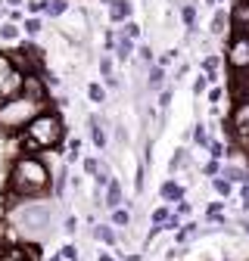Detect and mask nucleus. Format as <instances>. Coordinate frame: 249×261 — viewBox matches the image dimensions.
Returning <instances> with one entry per match:
<instances>
[{
    "instance_id": "1",
    "label": "nucleus",
    "mask_w": 249,
    "mask_h": 261,
    "mask_svg": "<svg viewBox=\"0 0 249 261\" xmlns=\"http://www.w3.org/2000/svg\"><path fill=\"white\" fill-rule=\"evenodd\" d=\"M10 184H13V190H16L19 196H38V193L47 190L50 177H47L44 162L25 155V159H19L16 165H13V177H10Z\"/></svg>"
},
{
    "instance_id": "2",
    "label": "nucleus",
    "mask_w": 249,
    "mask_h": 261,
    "mask_svg": "<svg viewBox=\"0 0 249 261\" xmlns=\"http://www.w3.org/2000/svg\"><path fill=\"white\" fill-rule=\"evenodd\" d=\"M62 137H66V127L62 121L50 112H41L35 121H28V134H25V149L35 152V149H50L56 146Z\"/></svg>"
},
{
    "instance_id": "3",
    "label": "nucleus",
    "mask_w": 249,
    "mask_h": 261,
    "mask_svg": "<svg viewBox=\"0 0 249 261\" xmlns=\"http://www.w3.org/2000/svg\"><path fill=\"white\" fill-rule=\"evenodd\" d=\"M41 115V103L28 100V96H16V100H4L0 106V124L4 127H28V121H35Z\"/></svg>"
},
{
    "instance_id": "4",
    "label": "nucleus",
    "mask_w": 249,
    "mask_h": 261,
    "mask_svg": "<svg viewBox=\"0 0 249 261\" xmlns=\"http://www.w3.org/2000/svg\"><path fill=\"white\" fill-rule=\"evenodd\" d=\"M16 221H19V227H25L28 233L47 237L53 215H50V208H47V205H41V202H31V205H25V208H22V212L16 215Z\"/></svg>"
},
{
    "instance_id": "5",
    "label": "nucleus",
    "mask_w": 249,
    "mask_h": 261,
    "mask_svg": "<svg viewBox=\"0 0 249 261\" xmlns=\"http://www.w3.org/2000/svg\"><path fill=\"white\" fill-rule=\"evenodd\" d=\"M228 62H231V72H240V69H249V35H240L228 44Z\"/></svg>"
},
{
    "instance_id": "6",
    "label": "nucleus",
    "mask_w": 249,
    "mask_h": 261,
    "mask_svg": "<svg viewBox=\"0 0 249 261\" xmlns=\"http://www.w3.org/2000/svg\"><path fill=\"white\" fill-rule=\"evenodd\" d=\"M22 96H28V100H38V103H44V100H47V81L41 78V72H25Z\"/></svg>"
},
{
    "instance_id": "7",
    "label": "nucleus",
    "mask_w": 249,
    "mask_h": 261,
    "mask_svg": "<svg viewBox=\"0 0 249 261\" xmlns=\"http://www.w3.org/2000/svg\"><path fill=\"white\" fill-rule=\"evenodd\" d=\"M22 84H25V72L13 69L4 78V84H0V96H4V100H16V96H22Z\"/></svg>"
},
{
    "instance_id": "8",
    "label": "nucleus",
    "mask_w": 249,
    "mask_h": 261,
    "mask_svg": "<svg viewBox=\"0 0 249 261\" xmlns=\"http://www.w3.org/2000/svg\"><path fill=\"white\" fill-rule=\"evenodd\" d=\"M231 124L237 127V137H246V134H249V100H240V103H237Z\"/></svg>"
},
{
    "instance_id": "9",
    "label": "nucleus",
    "mask_w": 249,
    "mask_h": 261,
    "mask_svg": "<svg viewBox=\"0 0 249 261\" xmlns=\"http://www.w3.org/2000/svg\"><path fill=\"white\" fill-rule=\"evenodd\" d=\"M231 22L237 31H243V35H249V0H240V4L231 10Z\"/></svg>"
},
{
    "instance_id": "10",
    "label": "nucleus",
    "mask_w": 249,
    "mask_h": 261,
    "mask_svg": "<svg viewBox=\"0 0 249 261\" xmlns=\"http://www.w3.org/2000/svg\"><path fill=\"white\" fill-rule=\"evenodd\" d=\"M228 22H231V13H228V10H215V13H212V22H209V31H212L215 38L225 35V31H228Z\"/></svg>"
},
{
    "instance_id": "11",
    "label": "nucleus",
    "mask_w": 249,
    "mask_h": 261,
    "mask_svg": "<svg viewBox=\"0 0 249 261\" xmlns=\"http://www.w3.org/2000/svg\"><path fill=\"white\" fill-rule=\"evenodd\" d=\"M4 261H35V249L31 246H10Z\"/></svg>"
},
{
    "instance_id": "12",
    "label": "nucleus",
    "mask_w": 249,
    "mask_h": 261,
    "mask_svg": "<svg viewBox=\"0 0 249 261\" xmlns=\"http://www.w3.org/2000/svg\"><path fill=\"white\" fill-rule=\"evenodd\" d=\"M109 19L112 22H128L131 19V4L128 0H115V4L109 7Z\"/></svg>"
},
{
    "instance_id": "13",
    "label": "nucleus",
    "mask_w": 249,
    "mask_h": 261,
    "mask_svg": "<svg viewBox=\"0 0 249 261\" xmlns=\"http://www.w3.org/2000/svg\"><path fill=\"white\" fill-rule=\"evenodd\" d=\"M87 124H90V140L103 149V146H106V130H103L100 118H97V115H90V118H87Z\"/></svg>"
},
{
    "instance_id": "14",
    "label": "nucleus",
    "mask_w": 249,
    "mask_h": 261,
    "mask_svg": "<svg viewBox=\"0 0 249 261\" xmlns=\"http://www.w3.org/2000/svg\"><path fill=\"white\" fill-rule=\"evenodd\" d=\"M84 171H87V174H93L100 184H109V174L103 171V165H100L97 159H84Z\"/></svg>"
},
{
    "instance_id": "15",
    "label": "nucleus",
    "mask_w": 249,
    "mask_h": 261,
    "mask_svg": "<svg viewBox=\"0 0 249 261\" xmlns=\"http://www.w3.org/2000/svg\"><path fill=\"white\" fill-rule=\"evenodd\" d=\"M106 205L109 208H118L121 205V187H118V180H109L106 184Z\"/></svg>"
},
{
    "instance_id": "16",
    "label": "nucleus",
    "mask_w": 249,
    "mask_h": 261,
    "mask_svg": "<svg viewBox=\"0 0 249 261\" xmlns=\"http://www.w3.org/2000/svg\"><path fill=\"white\" fill-rule=\"evenodd\" d=\"M162 78H165V65L162 62L150 65V87H162Z\"/></svg>"
},
{
    "instance_id": "17",
    "label": "nucleus",
    "mask_w": 249,
    "mask_h": 261,
    "mask_svg": "<svg viewBox=\"0 0 249 261\" xmlns=\"http://www.w3.org/2000/svg\"><path fill=\"white\" fill-rule=\"evenodd\" d=\"M181 184H162V199H168V202H181Z\"/></svg>"
},
{
    "instance_id": "18",
    "label": "nucleus",
    "mask_w": 249,
    "mask_h": 261,
    "mask_svg": "<svg viewBox=\"0 0 249 261\" xmlns=\"http://www.w3.org/2000/svg\"><path fill=\"white\" fill-rule=\"evenodd\" d=\"M100 72H103V78H106V84H109V87H115V84H118V81H115V75H112V59H109V56H103V59H100Z\"/></svg>"
},
{
    "instance_id": "19",
    "label": "nucleus",
    "mask_w": 249,
    "mask_h": 261,
    "mask_svg": "<svg viewBox=\"0 0 249 261\" xmlns=\"http://www.w3.org/2000/svg\"><path fill=\"white\" fill-rule=\"evenodd\" d=\"M181 22H184L187 28H193V25H196V7H190V4L181 7Z\"/></svg>"
},
{
    "instance_id": "20",
    "label": "nucleus",
    "mask_w": 249,
    "mask_h": 261,
    "mask_svg": "<svg viewBox=\"0 0 249 261\" xmlns=\"http://www.w3.org/2000/svg\"><path fill=\"white\" fill-rule=\"evenodd\" d=\"M16 38H19V28H16V22H7L4 28H0V41H7V44H10V41H16Z\"/></svg>"
},
{
    "instance_id": "21",
    "label": "nucleus",
    "mask_w": 249,
    "mask_h": 261,
    "mask_svg": "<svg viewBox=\"0 0 249 261\" xmlns=\"http://www.w3.org/2000/svg\"><path fill=\"white\" fill-rule=\"evenodd\" d=\"M115 53H118L121 59H131V38L118 35V47H115Z\"/></svg>"
},
{
    "instance_id": "22",
    "label": "nucleus",
    "mask_w": 249,
    "mask_h": 261,
    "mask_svg": "<svg viewBox=\"0 0 249 261\" xmlns=\"http://www.w3.org/2000/svg\"><path fill=\"white\" fill-rule=\"evenodd\" d=\"M66 10H69V0H50V7H47L50 16H66Z\"/></svg>"
},
{
    "instance_id": "23",
    "label": "nucleus",
    "mask_w": 249,
    "mask_h": 261,
    "mask_svg": "<svg viewBox=\"0 0 249 261\" xmlns=\"http://www.w3.org/2000/svg\"><path fill=\"white\" fill-rule=\"evenodd\" d=\"M25 7H28V13H31V16H38V13H47V7H50V0H28Z\"/></svg>"
},
{
    "instance_id": "24",
    "label": "nucleus",
    "mask_w": 249,
    "mask_h": 261,
    "mask_svg": "<svg viewBox=\"0 0 249 261\" xmlns=\"http://www.w3.org/2000/svg\"><path fill=\"white\" fill-rule=\"evenodd\" d=\"M25 35H31V38H35V35H41V19L38 16H31V19H25Z\"/></svg>"
},
{
    "instance_id": "25",
    "label": "nucleus",
    "mask_w": 249,
    "mask_h": 261,
    "mask_svg": "<svg viewBox=\"0 0 249 261\" xmlns=\"http://www.w3.org/2000/svg\"><path fill=\"white\" fill-rule=\"evenodd\" d=\"M87 96H90L93 103H103V100H106V90H103L100 84H90V87H87Z\"/></svg>"
},
{
    "instance_id": "26",
    "label": "nucleus",
    "mask_w": 249,
    "mask_h": 261,
    "mask_svg": "<svg viewBox=\"0 0 249 261\" xmlns=\"http://www.w3.org/2000/svg\"><path fill=\"white\" fill-rule=\"evenodd\" d=\"M215 190H218V196H231V177H218Z\"/></svg>"
},
{
    "instance_id": "27",
    "label": "nucleus",
    "mask_w": 249,
    "mask_h": 261,
    "mask_svg": "<svg viewBox=\"0 0 249 261\" xmlns=\"http://www.w3.org/2000/svg\"><path fill=\"white\" fill-rule=\"evenodd\" d=\"M203 72H206V75H215V72H218V59H215V56H206V59H203Z\"/></svg>"
},
{
    "instance_id": "28",
    "label": "nucleus",
    "mask_w": 249,
    "mask_h": 261,
    "mask_svg": "<svg viewBox=\"0 0 249 261\" xmlns=\"http://www.w3.org/2000/svg\"><path fill=\"white\" fill-rule=\"evenodd\" d=\"M97 237H100L103 243H109V246L115 243V233H112V227H97Z\"/></svg>"
},
{
    "instance_id": "29",
    "label": "nucleus",
    "mask_w": 249,
    "mask_h": 261,
    "mask_svg": "<svg viewBox=\"0 0 249 261\" xmlns=\"http://www.w3.org/2000/svg\"><path fill=\"white\" fill-rule=\"evenodd\" d=\"M121 35H124V38H131V41H134V38L140 35V28H137L134 22H124V31H121Z\"/></svg>"
},
{
    "instance_id": "30",
    "label": "nucleus",
    "mask_w": 249,
    "mask_h": 261,
    "mask_svg": "<svg viewBox=\"0 0 249 261\" xmlns=\"http://www.w3.org/2000/svg\"><path fill=\"white\" fill-rule=\"evenodd\" d=\"M112 221H115V224H118V227H124V224H128V221H131V218H128V212H121V208H118V212H115V215H112Z\"/></svg>"
},
{
    "instance_id": "31",
    "label": "nucleus",
    "mask_w": 249,
    "mask_h": 261,
    "mask_svg": "<svg viewBox=\"0 0 249 261\" xmlns=\"http://www.w3.org/2000/svg\"><path fill=\"white\" fill-rule=\"evenodd\" d=\"M196 143L200 146H209V137H206V127L203 124H196Z\"/></svg>"
},
{
    "instance_id": "32",
    "label": "nucleus",
    "mask_w": 249,
    "mask_h": 261,
    "mask_svg": "<svg viewBox=\"0 0 249 261\" xmlns=\"http://www.w3.org/2000/svg\"><path fill=\"white\" fill-rule=\"evenodd\" d=\"M140 62L143 65H153V50L150 47H140Z\"/></svg>"
},
{
    "instance_id": "33",
    "label": "nucleus",
    "mask_w": 249,
    "mask_h": 261,
    "mask_svg": "<svg viewBox=\"0 0 249 261\" xmlns=\"http://www.w3.org/2000/svg\"><path fill=\"white\" fill-rule=\"evenodd\" d=\"M181 165H184V149H178V152H175V159H171V168H175V171H178Z\"/></svg>"
},
{
    "instance_id": "34",
    "label": "nucleus",
    "mask_w": 249,
    "mask_h": 261,
    "mask_svg": "<svg viewBox=\"0 0 249 261\" xmlns=\"http://www.w3.org/2000/svg\"><path fill=\"white\" fill-rule=\"evenodd\" d=\"M168 103H171V90H162V96H159V106H162V109H168Z\"/></svg>"
},
{
    "instance_id": "35",
    "label": "nucleus",
    "mask_w": 249,
    "mask_h": 261,
    "mask_svg": "<svg viewBox=\"0 0 249 261\" xmlns=\"http://www.w3.org/2000/svg\"><path fill=\"white\" fill-rule=\"evenodd\" d=\"M209 152H212V159H218V155L225 152V146L221 143H209Z\"/></svg>"
},
{
    "instance_id": "36",
    "label": "nucleus",
    "mask_w": 249,
    "mask_h": 261,
    "mask_svg": "<svg viewBox=\"0 0 249 261\" xmlns=\"http://www.w3.org/2000/svg\"><path fill=\"white\" fill-rule=\"evenodd\" d=\"M59 258H66V261H72V258H75V246H66V249L59 252Z\"/></svg>"
},
{
    "instance_id": "37",
    "label": "nucleus",
    "mask_w": 249,
    "mask_h": 261,
    "mask_svg": "<svg viewBox=\"0 0 249 261\" xmlns=\"http://www.w3.org/2000/svg\"><path fill=\"white\" fill-rule=\"evenodd\" d=\"M206 84H209V75H203V78L193 84V90H196V93H203V90H206Z\"/></svg>"
},
{
    "instance_id": "38",
    "label": "nucleus",
    "mask_w": 249,
    "mask_h": 261,
    "mask_svg": "<svg viewBox=\"0 0 249 261\" xmlns=\"http://www.w3.org/2000/svg\"><path fill=\"white\" fill-rule=\"evenodd\" d=\"M153 218H156V224H165V221H168V212H165V208H159Z\"/></svg>"
},
{
    "instance_id": "39",
    "label": "nucleus",
    "mask_w": 249,
    "mask_h": 261,
    "mask_svg": "<svg viewBox=\"0 0 249 261\" xmlns=\"http://www.w3.org/2000/svg\"><path fill=\"white\" fill-rule=\"evenodd\" d=\"M215 171H218V162L212 159V162H209V165H206V174H215Z\"/></svg>"
},
{
    "instance_id": "40",
    "label": "nucleus",
    "mask_w": 249,
    "mask_h": 261,
    "mask_svg": "<svg viewBox=\"0 0 249 261\" xmlns=\"http://www.w3.org/2000/svg\"><path fill=\"white\" fill-rule=\"evenodd\" d=\"M25 0H7V7H22Z\"/></svg>"
},
{
    "instance_id": "41",
    "label": "nucleus",
    "mask_w": 249,
    "mask_h": 261,
    "mask_svg": "<svg viewBox=\"0 0 249 261\" xmlns=\"http://www.w3.org/2000/svg\"><path fill=\"white\" fill-rule=\"evenodd\" d=\"M4 255H7V249H4V246H0V261H4Z\"/></svg>"
},
{
    "instance_id": "42",
    "label": "nucleus",
    "mask_w": 249,
    "mask_h": 261,
    "mask_svg": "<svg viewBox=\"0 0 249 261\" xmlns=\"http://www.w3.org/2000/svg\"><path fill=\"white\" fill-rule=\"evenodd\" d=\"M100 261H112V258H109V255H100Z\"/></svg>"
},
{
    "instance_id": "43",
    "label": "nucleus",
    "mask_w": 249,
    "mask_h": 261,
    "mask_svg": "<svg viewBox=\"0 0 249 261\" xmlns=\"http://www.w3.org/2000/svg\"><path fill=\"white\" fill-rule=\"evenodd\" d=\"M103 4H106V7H112V4H115V0H103Z\"/></svg>"
},
{
    "instance_id": "44",
    "label": "nucleus",
    "mask_w": 249,
    "mask_h": 261,
    "mask_svg": "<svg viewBox=\"0 0 249 261\" xmlns=\"http://www.w3.org/2000/svg\"><path fill=\"white\" fill-rule=\"evenodd\" d=\"M0 215H4V199H0Z\"/></svg>"
},
{
    "instance_id": "45",
    "label": "nucleus",
    "mask_w": 249,
    "mask_h": 261,
    "mask_svg": "<svg viewBox=\"0 0 249 261\" xmlns=\"http://www.w3.org/2000/svg\"><path fill=\"white\" fill-rule=\"evenodd\" d=\"M243 227H246V233H249V221H246V224H243Z\"/></svg>"
},
{
    "instance_id": "46",
    "label": "nucleus",
    "mask_w": 249,
    "mask_h": 261,
    "mask_svg": "<svg viewBox=\"0 0 249 261\" xmlns=\"http://www.w3.org/2000/svg\"><path fill=\"white\" fill-rule=\"evenodd\" d=\"M0 4H4V0H0ZM0 13H4V10H0Z\"/></svg>"
}]
</instances>
